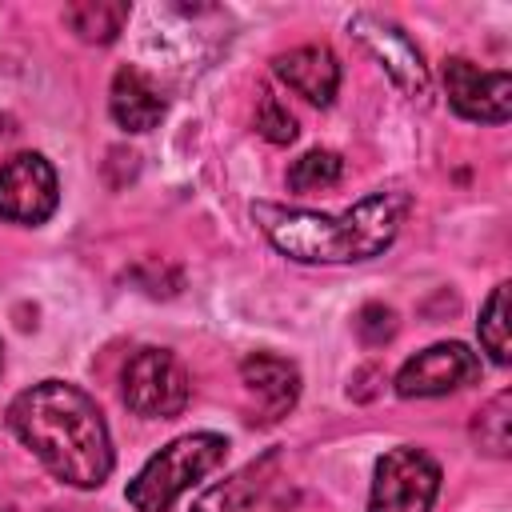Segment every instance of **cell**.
Returning a JSON list of instances; mask_svg holds the SVG:
<instances>
[{"label":"cell","instance_id":"cell-1","mask_svg":"<svg viewBox=\"0 0 512 512\" xmlns=\"http://www.w3.org/2000/svg\"><path fill=\"white\" fill-rule=\"evenodd\" d=\"M12 436L64 484L100 488L112 472L108 424L88 392L64 380H40L8 404Z\"/></svg>","mask_w":512,"mask_h":512},{"label":"cell","instance_id":"cell-2","mask_svg":"<svg viewBox=\"0 0 512 512\" xmlns=\"http://www.w3.org/2000/svg\"><path fill=\"white\" fill-rule=\"evenodd\" d=\"M408 212V196L400 188H380L356 200L352 208L328 216V212H304V208H280V204H256L252 216L260 232L280 248L284 256L300 264H348L380 256Z\"/></svg>","mask_w":512,"mask_h":512},{"label":"cell","instance_id":"cell-3","mask_svg":"<svg viewBox=\"0 0 512 512\" xmlns=\"http://www.w3.org/2000/svg\"><path fill=\"white\" fill-rule=\"evenodd\" d=\"M228 456V440L216 432H188L164 444L128 484V504L136 512H168L192 484H200Z\"/></svg>","mask_w":512,"mask_h":512},{"label":"cell","instance_id":"cell-4","mask_svg":"<svg viewBox=\"0 0 512 512\" xmlns=\"http://www.w3.org/2000/svg\"><path fill=\"white\" fill-rule=\"evenodd\" d=\"M120 392H124V404L136 416L168 420V416L184 412V404L192 396V384H188L184 364L168 348H140L124 364Z\"/></svg>","mask_w":512,"mask_h":512},{"label":"cell","instance_id":"cell-5","mask_svg":"<svg viewBox=\"0 0 512 512\" xmlns=\"http://www.w3.org/2000/svg\"><path fill=\"white\" fill-rule=\"evenodd\" d=\"M296 504V488L284 472L280 452H264L260 460L232 472L224 484H212L192 512H288Z\"/></svg>","mask_w":512,"mask_h":512},{"label":"cell","instance_id":"cell-6","mask_svg":"<svg viewBox=\"0 0 512 512\" xmlns=\"http://www.w3.org/2000/svg\"><path fill=\"white\" fill-rule=\"evenodd\" d=\"M440 492V468L420 448H392L376 460L368 512H428Z\"/></svg>","mask_w":512,"mask_h":512},{"label":"cell","instance_id":"cell-7","mask_svg":"<svg viewBox=\"0 0 512 512\" xmlns=\"http://www.w3.org/2000/svg\"><path fill=\"white\" fill-rule=\"evenodd\" d=\"M60 204V184L40 152H16L0 164V220L44 224Z\"/></svg>","mask_w":512,"mask_h":512},{"label":"cell","instance_id":"cell-8","mask_svg":"<svg viewBox=\"0 0 512 512\" xmlns=\"http://www.w3.org/2000/svg\"><path fill=\"white\" fill-rule=\"evenodd\" d=\"M444 92L464 120L504 124L512 116V76L504 68H476L472 60L452 56L444 60Z\"/></svg>","mask_w":512,"mask_h":512},{"label":"cell","instance_id":"cell-9","mask_svg":"<svg viewBox=\"0 0 512 512\" xmlns=\"http://www.w3.org/2000/svg\"><path fill=\"white\" fill-rule=\"evenodd\" d=\"M480 376V356L460 344V340H440L424 352H416L412 360H404V368L396 372V392L400 396H448L464 384H472Z\"/></svg>","mask_w":512,"mask_h":512},{"label":"cell","instance_id":"cell-10","mask_svg":"<svg viewBox=\"0 0 512 512\" xmlns=\"http://www.w3.org/2000/svg\"><path fill=\"white\" fill-rule=\"evenodd\" d=\"M348 32L380 60V68L392 76V84L408 96H424L428 92V68H424V56L420 48L408 40V32L384 16H372V12H356L348 20Z\"/></svg>","mask_w":512,"mask_h":512},{"label":"cell","instance_id":"cell-11","mask_svg":"<svg viewBox=\"0 0 512 512\" xmlns=\"http://www.w3.org/2000/svg\"><path fill=\"white\" fill-rule=\"evenodd\" d=\"M240 384L248 388V396L260 404L264 420H280L292 412L296 396H300V372L292 360L272 356V352H252L240 360Z\"/></svg>","mask_w":512,"mask_h":512},{"label":"cell","instance_id":"cell-12","mask_svg":"<svg viewBox=\"0 0 512 512\" xmlns=\"http://www.w3.org/2000/svg\"><path fill=\"white\" fill-rule=\"evenodd\" d=\"M276 76L312 104H332L340 88V60L324 44H300L276 56Z\"/></svg>","mask_w":512,"mask_h":512},{"label":"cell","instance_id":"cell-13","mask_svg":"<svg viewBox=\"0 0 512 512\" xmlns=\"http://www.w3.org/2000/svg\"><path fill=\"white\" fill-rule=\"evenodd\" d=\"M108 108H112V120L128 132H148L160 124L168 100L164 92L152 84L148 72H140L136 64H124L116 68L112 76V92H108Z\"/></svg>","mask_w":512,"mask_h":512},{"label":"cell","instance_id":"cell-14","mask_svg":"<svg viewBox=\"0 0 512 512\" xmlns=\"http://www.w3.org/2000/svg\"><path fill=\"white\" fill-rule=\"evenodd\" d=\"M128 4L124 0H80V4H68L64 8V24L88 40V44H108L120 36L124 20H128Z\"/></svg>","mask_w":512,"mask_h":512},{"label":"cell","instance_id":"cell-15","mask_svg":"<svg viewBox=\"0 0 512 512\" xmlns=\"http://www.w3.org/2000/svg\"><path fill=\"white\" fill-rule=\"evenodd\" d=\"M340 176H344V160L332 148H312L300 160H292L288 188L292 192H320V188H332Z\"/></svg>","mask_w":512,"mask_h":512},{"label":"cell","instance_id":"cell-16","mask_svg":"<svg viewBox=\"0 0 512 512\" xmlns=\"http://www.w3.org/2000/svg\"><path fill=\"white\" fill-rule=\"evenodd\" d=\"M472 436L480 440L484 452H492V456H508V444H512V392L492 396V400L476 412Z\"/></svg>","mask_w":512,"mask_h":512},{"label":"cell","instance_id":"cell-17","mask_svg":"<svg viewBox=\"0 0 512 512\" xmlns=\"http://www.w3.org/2000/svg\"><path fill=\"white\" fill-rule=\"evenodd\" d=\"M480 344L496 364L512 360V344H508V284H496L492 296L480 308Z\"/></svg>","mask_w":512,"mask_h":512},{"label":"cell","instance_id":"cell-18","mask_svg":"<svg viewBox=\"0 0 512 512\" xmlns=\"http://www.w3.org/2000/svg\"><path fill=\"white\" fill-rule=\"evenodd\" d=\"M256 132L264 136V140H272V144H292L296 140V120H292V112L276 100V96H260V108H256Z\"/></svg>","mask_w":512,"mask_h":512},{"label":"cell","instance_id":"cell-19","mask_svg":"<svg viewBox=\"0 0 512 512\" xmlns=\"http://www.w3.org/2000/svg\"><path fill=\"white\" fill-rule=\"evenodd\" d=\"M356 332H360V340L364 344H388L392 336H396V312L392 308H384V304H364L360 308V316H356Z\"/></svg>","mask_w":512,"mask_h":512},{"label":"cell","instance_id":"cell-20","mask_svg":"<svg viewBox=\"0 0 512 512\" xmlns=\"http://www.w3.org/2000/svg\"><path fill=\"white\" fill-rule=\"evenodd\" d=\"M0 368H4V344H0Z\"/></svg>","mask_w":512,"mask_h":512},{"label":"cell","instance_id":"cell-21","mask_svg":"<svg viewBox=\"0 0 512 512\" xmlns=\"http://www.w3.org/2000/svg\"><path fill=\"white\" fill-rule=\"evenodd\" d=\"M0 512H16V508H0Z\"/></svg>","mask_w":512,"mask_h":512}]
</instances>
